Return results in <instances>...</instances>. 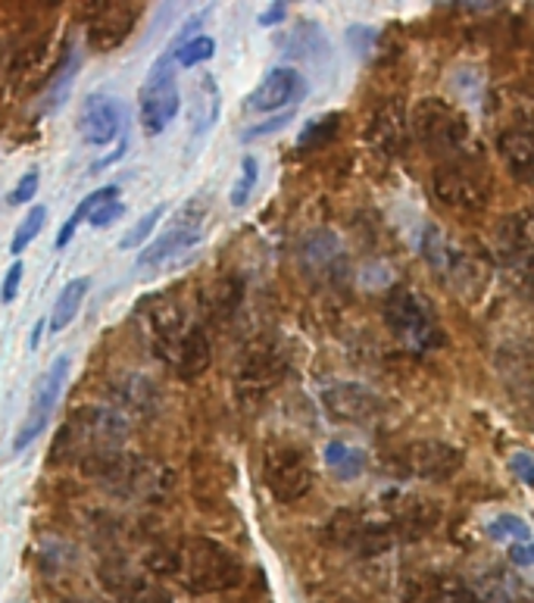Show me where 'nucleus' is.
<instances>
[{
    "label": "nucleus",
    "mask_w": 534,
    "mask_h": 603,
    "mask_svg": "<svg viewBox=\"0 0 534 603\" xmlns=\"http://www.w3.org/2000/svg\"><path fill=\"white\" fill-rule=\"evenodd\" d=\"M176 578L191 594H223L244 581V563L216 538H188L178 548Z\"/></svg>",
    "instance_id": "nucleus-1"
},
{
    "label": "nucleus",
    "mask_w": 534,
    "mask_h": 603,
    "mask_svg": "<svg viewBox=\"0 0 534 603\" xmlns=\"http://www.w3.org/2000/svg\"><path fill=\"white\" fill-rule=\"evenodd\" d=\"M128 438V419L110 406H81L53 441L56 460H88L98 453L119 451Z\"/></svg>",
    "instance_id": "nucleus-2"
},
{
    "label": "nucleus",
    "mask_w": 534,
    "mask_h": 603,
    "mask_svg": "<svg viewBox=\"0 0 534 603\" xmlns=\"http://www.w3.org/2000/svg\"><path fill=\"white\" fill-rule=\"evenodd\" d=\"M412 135L422 141V148L434 156H441L444 163H450L454 156H462L469 145V123L459 113L457 106L437 98H422L412 110Z\"/></svg>",
    "instance_id": "nucleus-3"
},
{
    "label": "nucleus",
    "mask_w": 534,
    "mask_h": 603,
    "mask_svg": "<svg viewBox=\"0 0 534 603\" xmlns=\"http://www.w3.org/2000/svg\"><path fill=\"white\" fill-rule=\"evenodd\" d=\"M384 319H387L391 331L407 348H412V351H432V348H437L444 341L429 301L419 291L404 288V285L387 294V301H384Z\"/></svg>",
    "instance_id": "nucleus-4"
},
{
    "label": "nucleus",
    "mask_w": 534,
    "mask_h": 603,
    "mask_svg": "<svg viewBox=\"0 0 534 603\" xmlns=\"http://www.w3.org/2000/svg\"><path fill=\"white\" fill-rule=\"evenodd\" d=\"M181 110V95L176 85V63L173 53H163L151 66V73L144 78L141 91H138V123L141 131L153 138L160 131H166L169 123Z\"/></svg>",
    "instance_id": "nucleus-5"
},
{
    "label": "nucleus",
    "mask_w": 534,
    "mask_h": 603,
    "mask_svg": "<svg viewBox=\"0 0 534 603\" xmlns=\"http://www.w3.org/2000/svg\"><path fill=\"white\" fill-rule=\"evenodd\" d=\"M263 481L279 503L304 501L306 494L313 491V481H316L309 453L297 444L269 448L263 456Z\"/></svg>",
    "instance_id": "nucleus-6"
},
{
    "label": "nucleus",
    "mask_w": 534,
    "mask_h": 603,
    "mask_svg": "<svg viewBox=\"0 0 534 603\" xmlns=\"http://www.w3.org/2000/svg\"><path fill=\"white\" fill-rule=\"evenodd\" d=\"M206 235V206L204 201H191L185 210H178L173 216V223L163 228L144 251L138 253V266H160L169 256L191 251L194 244H201Z\"/></svg>",
    "instance_id": "nucleus-7"
},
{
    "label": "nucleus",
    "mask_w": 534,
    "mask_h": 603,
    "mask_svg": "<svg viewBox=\"0 0 534 603\" xmlns=\"http://www.w3.org/2000/svg\"><path fill=\"white\" fill-rule=\"evenodd\" d=\"M98 585L113 603H173V594L163 581L135 569L131 563L110 556L98 566Z\"/></svg>",
    "instance_id": "nucleus-8"
},
{
    "label": "nucleus",
    "mask_w": 534,
    "mask_h": 603,
    "mask_svg": "<svg viewBox=\"0 0 534 603\" xmlns=\"http://www.w3.org/2000/svg\"><path fill=\"white\" fill-rule=\"evenodd\" d=\"M69 369H73V360L69 356H56L51 366L41 373L38 378V385H35V391H31V410H28V416L23 419V426L16 431V438H13V451L23 453L48 428L51 423L53 410H56V403L63 398V388H66V378H69Z\"/></svg>",
    "instance_id": "nucleus-9"
},
{
    "label": "nucleus",
    "mask_w": 534,
    "mask_h": 603,
    "mask_svg": "<svg viewBox=\"0 0 534 603\" xmlns=\"http://www.w3.org/2000/svg\"><path fill=\"white\" fill-rule=\"evenodd\" d=\"M432 191L444 206H454L462 213H479L491 201V181L472 169L469 163H441L432 173Z\"/></svg>",
    "instance_id": "nucleus-10"
},
{
    "label": "nucleus",
    "mask_w": 534,
    "mask_h": 603,
    "mask_svg": "<svg viewBox=\"0 0 534 603\" xmlns=\"http://www.w3.org/2000/svg\"><path fill=\"white\" fill-rule=\"evenodd\" d=\"M141 7L135 3H94L88 20V48L94 53H110L123 48L138 26Z\"/></svg>",
    "instance_id": "nucleus-11"
},
{
    "label": "nucleus",
    "mask_w": 534,
    "mask_h": 603,
    "mask_svg": "<svg viewBox=\"0 0 534 603\" xmlns=\"http://www.w3.org/2000/svg\"><path fill=\"white\" fill-rule=\"evenodd\" d=\"M322 406L338 423L366 426L382 413L384 403L372 388H366L359 381H334L329 388H322Z\"/></svg>",
    "instance_id": "nucleus-12"
},
{
    "label": "nucleus",
    "mask_w": 534,
    "mask_h": 603,
    "mask_svg": "<svg viewBox=\"0 0 534 603\" xmlns=\"http://www.w3.org/2000/svg\"><path fill=\"white\" fill-rule=\"evenodd\" d=\"M400 466L407 476L425 478V481H447L462 469V451L447 441H412L404 448Z\"/></svg>",
    "instance_id": "nucleus-13"
},
{
    "label": "nucleus",
    "mask_w": 534,
    "mask_h": 603,
    "mask_svg": "<svg viewBox=\"0 0 534 603\" xmlns=\"http://www.w3.org/2000/svg\"><path fill=\"white\" fill-rule=\"evenodd\" d=\"M123 126H126V113H123L119 98L103 95V91H94L85 98L81 116H78V131H81L85 145H94V148L113 145L123 135Z\"/></svg>",
    "instance_id": "nucleus-14"
},
{
    "label": "nucleus",
    "mask_w": 534,
    "mask_h": 603,
    "mask_svg": "<svg viewBox=\"0 0 534 603\" xmlns=\"http://www.w3.org/2000/svg\"><path fill=\"white\" fill-rule=\"evenodd\" d=\"M304 95L306 78L301 76L297 70H291V66H276V70H269L266 78L247 95L244 110H247V113H276L281 106H291V110H294V103L301 101Z\"/></svg>",
    "instance_id": "nucleus-15"
},
{
    "label": "nucleus",
    "mask_w": 534,
    "mask_h": 603,
    "mask_svg": "<svg viewBox=\"0 0 534 603\" xmlns=\"http://www.w3.org/2000/svg\"><path fill=\"white\" fill-rule=\"evenodd\" d=\"M173 363H176V376L181 381H194V378L204 376L206 369H209V363H213V341H209V335H206L204 328H188L178 338Z\"/></svg>",
    "instance_id": "nucleus-16"
},
{
    "label": "nucleus",
    "mask_w": 534,
    "mask_h": 603,
    "mask_svg": "<svg viewBox=\"0 0 534 603\" xmlns=\"http://www.w3.org/2000/svg\"><path fill=\"white\" fill-rule=\"evenodd\" d=\"M407 131H409L407 110L400 106V101H391V103H384L382 110L372 116V123H369V141H372L379 151L391 156V153H397L400 148H404Z\"/></svg>",
    "instance_id": "nucleus-17"
},
{
    "label": "nucleus",
    "mask_w": 534,
    "mask_h": 603,
    "mask_svg": "<svg viewBox=\"0 0 534 603\" xmlns=\"http://www.w3.org/2000/svg\"><path fill=\"white\" fill-rule=\"evenodd\" d=\"M437 523H441V510L437 503L425 501V498H404L391 516V528L397 538H422Z\"/></svg>",
    "instance_id": "nucleus-18"
},
{
    "label": "nucleus",
    "mask_w": 534,
    "mask_h": 603,
    "mask_svg": "<svg viewBox=\"0 0 534 603\" xmlns=\"http://www.w3.org/2000/svg\"><path fill=\"white\" fill-rule=\"evenodd\" d=\"M500 156L507 160L509 173L519 178V181H529L532 178V166H534V141L532 131L525 126H509L500 131Z\"/></svg>",
    "instance_id": "nucleus-19"
},
{
    "label": "nucleus",
    "mask_w": 534,
    "mask_h": 603,
    "mask_svg": "<svg viewBox=\"0 0 534 603\" xmlns=\"http://www.w3.org/2000/svg\"><path fill=\"white\" fill-rule=\"evenodd\" d=\"M284 373V360L279 353L269 351V348H259V351L247 353L244 356V366H241V388H254V391H266L272 388Z\"/></svg>",
    "instance_id": "nucleus-20"
},
{
    "label": "nucleus",
    "mask_w": 534,
    "mask_h": 603,
    "mask_svg": "<svg viewBox=\"0 0 534 603\" xmlns=\"http://www.w3.org/2000/svg\"><path fill=\"white\" fill-rule=\"evenodd\" d=\"M497 241L509 260H529V253H532V213L519 210V213L504 216L497 226Z\"/></svg>",
    "instance_id": "nucleus-21"
},
{
    "label": "nucleus",
    "mask_w": 534,
    "mask_h": 603,
    "mask_svg": "<svg viewBox=\"0 0 534 603\" xmlns=\"http://www.w3.org/2000/svg\"><path fill=\"white\" fill-rule=\"evenodd\" d=\"M301 256L313 273H334V266H344V251L331 231H313L301 248Z\"/></svg>",
    "instance_id": "nucleus-22"
},
{
    "label": "nucleus",
    "mask_w": 534,
    "mask_h": 603,
    "mask_svg": "<svg viewBox=\"0 0 534 603\" xmlns=\"http://www.w3.org/2000/svg\"><path fill=\"white\" fill-rule=\"evenodd\" d=\"M88 288H91V281L88 278H73V281H66L63 288H60V298L53 303L51 310V319H48V326L51 331H63V328H69V323L78 316V310H81V303L88 298Z\"/></svg>",
    "instance_id": "nucleus-23"
},
{
    "label": "nucleus",
    "mask_w": 534,
    "mask_h": 603,
    "mask_svg": "<svg viewBox=\"0 0 534 603\" xmlns=\"http://www.w3.org/2000/svg\"><path fill=\"white\" fill-rule=\"evenodd\" d=\"M116 198H119V185H103V188H94V191H91V194H88L85 201L78 203L76 213H73V216H69V219L63 223V228L56 231V238H53V248H56V251H63V248H66V244L73 241L76 228L81 226V223H85V219H88V216H91V213H94V210L101 206V203L116 201Z\"/></svg>",
    "instance_id": "nucleus-24"
},
{
    "label": "nucleus",
    "mask_w": 534,
    "mask_h": 603,
    "mask_svg": "<svg viewBox=\"0 0 534 603\" xmlns=\"http://www.w3.org/2000/svg\"><path fill=\"white\" fill-rule=\"evenodd\" d=\"M244 301V278L241 276H223L216 278L206 291V310L216 319H229L231 313Z\"/></svg>",
    "instance_id": "nucleus-25"
},
{
    "label": "nucleus",
    "mask_w": 534,
    "mask_h": 603,
    "mask_svg": "<svg viewBox=\"0 0 534 603\" xmlns=\"http://www.w3.org/2000/svg\"><path fill=\"white\" fill-rule=\"evenodd\" d=\"M422 256H425V263L432 269H437V273H459V266H462V253L450 248V241L444 238V231L437 226L425 228V235H422Z\"/></svg>",
    "instance_id": "nucleus-26"
},
{
    "label": "nucleus",
    "mask_w": 534,
    "mask_h": 603,
    "mask_svg": "<svg viewBox=\"0 0 534 603\" xmlns=\"http://www.w3.org/2000/svg\"><path fill=\"white\" fill-rule=\"evenodd\" d=\"M326 466L334 473V478L354 481L366 469V453L351 448L347 441H329V448H326Z\"/></svg>",
    "instance_id": "nucleus-27"
},
{
    "label": "nucleus",
    "mask_w": 534,
    "mask_h": 603,
    "mask_svg": "<svg viewBox=\"0 0 534 603\" xmlns=\"http://www.w3.org/2000/svg\"><path fill=\"white\" fill-rule=\"evenodd\" d=\"M338 128H341V113H326V116L306 123L301 138H297V151H319V148H329L331 141L338 138Z\"/></svg>",
    "instance_id": "nucleus-28"
},
{
    "label": "nucleus",
    "mask_w": 534,
    "mask_h": 603,
    "mask_svg": "<svg viewBox=\"0 0 534 603\" xmlns=\"http://www.w3.org/2000/svg\"><path fill=\"white\" fill-rule=\"evenodd\" d=\"M169 53H173V63H176L178 70H194V66H201L216 53V41L209 35H194V38H188L181 45H173Z\"/></svg>",
    "instance_id": "nucleus-29"
},
{
    "label": "nucleus",
    "mask_w": 534,
    "mask_h": 603,
    "mask_svg": "<svg viewBox=\"0 0 534 603\" xmlns=\"http://www.w3.org/2000/svg\"><path fill=\"white\" fill-rule=\"evenodd\" d=\"M78 66H81V51H78V48H69V51L60 56L53 76L44 81V85H48V106H53V103L69 91L73 78L78 76Z\"/></svg>",
    "instance_id": "nucleus-30"
},
{
    "label": "nucleus",
    "mask_w": 534,
    "mask_h": 603,
    "mask_svg": "<svg viewBox=\"0 0 534 603\" xmlns=\"http://www.w3.org/2000/svg\"><path fill=\"white\" fill-rule=\"evenodd\" d=\"M487 538L507 541V544H529L532 541V526L516 516V513H500L487 523Z\"/></svg>",
    "instance_id": "nucleus-31"
},
{
    "label": "nucleus",
    "mask_w": 534,
    "mask_h": 603,
    "mask_svg": "<svg viewBox=\"0 0 534 603\" xmlns=\"http://www.w3.org/2000/svg\"><path fill=\"white\" fill-rule=\"evenodd\" d=\"M44 223H48V206L35 203V206L26 213V219L16 226V235H13V241H10V253H13V256H20V253L26 251L28 244L41 235Z\"/></svg>",
    "instance_id": "nucleus-32"
},
{
    "label": "nucleus",
    "mask_w": 534,
    "mask_h": 603,
    "mask_svg": "<svg viewBox=\"0 0 534 603\" xmlns=\"http://www.w3.org/2000/svg\"><path fill=\"white\" fill-rule=\"evenodd\" d=\"M144 569H148V576L156 578V581L173 578L178 569V548L160 544V548L148 551V556H144Z\"/></svg>",
    "instance_id": "nucleus-33"
},
{
    "label": "nucleus",
    "mask_w": 534,
    "mask_h": 603,
    "mask_svg": "<svg viewBox=\"0 0 534 603\" xmlns=\"http://www.w3.org/2000/svg\"><path fill=\"white\" fill-rule=\"evenodd\" d=\"M256 181H259V163H256V156H244L241 160V178L231 188V206H244V203L251 201Z\"/></svg>",
    "instance_id": "nucleus-34"
},
{
    "label": "nucleus",
    "mask_w": 534,
    "mask_h": 603,
    "mask_svg": "<svg viewBox=\"0 0 534 603\" xmlns=\"http://www.w3.org/2000/svg\"><path fill=\"white\" fill-rule=\"evenodd\" d=\"M163 213H166V203H160V206H153L148 216H141V223L128 231L126 238H123V251H131V248H138V244H144L148 238L153 235V228L160 226V219H163Z\"/></svg>",
    "instance_id": "nucleus-35"
},
{
    "label": "nucleus",
    "mask_w": 534,
    "mask_h": 603,
    "mask_svg": "<svg viewBox=\"0 0 534 603\" xmlns=\"http://www.w3.org/2000/svg\"><path fill=\"white\" fill-rule=\"evenodd\" d=\"M126 216V203L119 201H106V203H101L91 216H88V226L91 228H106V226H113V223H119Z\"/></svg>",
    "instance_id": "nucleus-36"
},
{
    "label": "nucleus",
    "mask_w": 534,
    "mask_h": 603,
    "mask_svg": "<svg viewBox=\"0 0 534 603\" xmlns=\"http://www.w3.org/2000/svg\"><path fill=\"white\" fill-rule=\"evenodd\" d=\"M38 178H41V173L38 169H28V173H23V178L16 181V188L10 191V206H23V203H31L35 201V191H38Z\"/></svg>",
    "instance_id": "nucleus-37"
},
{
    "label": "nucleus",
    "mask_w": 534,
    "mask_h": 603,
    "mask_svg": "<svg viewBox=\"0 0 534 603\" xmlns=\"http://www.w3.org/2000/svg\"><path fill=\"white\" fill-rule=\"evenodd\" d=\"M20 281H23V263H20V260H13V263H10V269H7V276H3V285H0V301L3 303L16 301V294H20Z\"/></svg>",
    "instance_id": "nucleus-38"
},
{
    "label": "nucleus",
    "mask_w": 534,
    "mask_h": 603,
    "mask_svg": "<svg viewBox=\"0 0 534 603\" xmlns=\"http://www.w3.org/2000/svg\"><path fill=\"white\" fill-rule=\"evenodd\" d=\"M291 116H294V110H288V113H279L276 120H269V123H256L251 126L244 135H241V141H254V138H263V135H272V131H279L291 123Z\"/></svg>",
    "instance_id": "nucleus-39"
},
{
    "label": "nucleus",
    "mask_w": 534,
    "mask_h": 603,
    "mask_svg": "<svg viewBox=\"0 0 534 603\" xmlns=\"http://www.w3.org/2000/svg\"><path fill=\"white\" fill-rule=\"evenodd\" d=\"M347 41H351V48H354L356 53H366L372 51V45L379 41V32L376 28H369V26H354L351 32H347Z\"/></svg>",
    "instance_id": "nucleus-40"
},
{
    "label": "nucleus",
    "mask_w": 534,
    "mask_h": 603,
    "mask_svg": "<svg viewBox=\"0 0 534 603\" xmlns=\"http://www.w3.org/2000/svg\"><path fill=\"white\" fill-rule=\"evenodd\" d=\"M509 473H512V476H519V481H522V485H534L532 453H525V451L512 453V456H509Z\"/></svg>",
    "instance_id": "nucleus-41"
},
{
    "label": "nucleus",
    "mask_w": 534,
    "mask_h": 603,
    "mask_svg": "<svg viewBox=\"0 0 534 603\" xmlns=\"http://www.w3.org/2000/svg\"><path fill=\"white\" fill-rule=\"evenodd\" d=\"M288 20V7L284 3H269L259 16H256V23L263 28H269V26H279V23H284Z\"/></svg>",
    "instance_id": "nucleus-42"
},
{
    "label": "nucleus",
    "mask_w": 534,
    "mask_h": 603,
    "mask_svg": "<svg viewBox=\"0 0 534 603\" xmlns=\"http://www.w3.org/2000/svg\"><path fill=\"white\" fill-rule=\"evenodd\" d=\"M509 563L519 566V569H529L534 563L532 541H529V544H509Z\"/></svg>",
    "instance_id": "nucleus-43"
},
{
    "label": "nucleus",
    "mask_w": 534,
    "mask_h": 603,
    "mask_svg": "<svg viewBox=\"0 0 534 603\" xmlns=\"http://www.w3.org/2000/svg\"><path fill=\"white\" fill-rule=\"evenodd\" d=\"M44 326H48V323L41 319V323H35V328H31V338H28V348H31V351H38V344H41V331H44Z\"/></svg>",
    "instance_id": "nucleus-44"
},
{
    "label": "nucleus",
    "mask_w": 534,
    "mask_h": 603,
    "mask_svg": "<svg viewBox=\"0 0 534 603\" xmlns=\"http://www.w3.org/2000/svg\"><path fill=\"white\" fill-rule=\"evenodd\" d=\"M504 603H529V598H512L509 594V598H504Z\"/></svg>",
    "instance_id": "nucleus-45"
},
{
    "label": "nucleus",
    "mask_w": 534,
    "mask_h": 603,
    "mask_svg": "<svg viewBox=\"0 0 534 603\" xmlns=\"http://www.w3.org/2000/svg\"><path fill=\"white\" fill-rule=\"evenodd\" d=\"M326 603H354V601H347V598H334V601H326Z\"/></svg>",
    "instance_id": "nucleus-46"
},
{
    "label": "nucleus",
    "mask_w": 534,
    "mask_h": 603,
    "mask_svg": "<svg viewBox=\"0 0 534 603\" xmlns=\"http://www.w3.org/2000/svg\"><path fill=\"white\" fill-rule=\"evenodd\" d=\"M60 603H76V601H60Z\"/></svg>",
    "instance_id": "nucleus-47"
}]
</instances>
